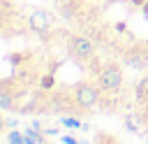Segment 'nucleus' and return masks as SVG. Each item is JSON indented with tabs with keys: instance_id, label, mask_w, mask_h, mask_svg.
Wrapping results in <instances>:
<instances>
[{
	"instance_id": "3",
	"label": "nucleus",
	"mask_w": 148,
	"mask_h": 144,
	"mask_svg": "<svg viewBox=\"0 0 148 144\" xmlns=\"http://www.w3.org/2000/svg\"><path fill=\"white\" fill-rule=\"evenodd\" d=\"M74 100H76V105L79 107H83L86 111L88 109H95L99 102H102V88H99V84H97V79H83V81H79L74 88Z\"/></svg>"
},
{
	"instance_id": "9",
	"label": "nucleus",
	"mask_w": 148,
	"mask_h": 144,
	"mask_svg": "<svg viewBox=\"0 0 148 144\" xmlns=\"http://www.w3.org/2000/svg\"><path fill=\"white\" fill-rule=\"evenodd\" d=\"M5 125H7V121H5V118H2V116H0V132H2V130H5Z\"/></svg>"
},
{
	"instance_id": "2",
	"label": "nucleus",
	"mask_w": 148,
	"mask_h": 144,
	"mask_svg": "<svg viewBox=\"0 0 148 144\" xmlns=\"http://www.w3.org/2000/svg\"><path fill=\"white\" fill-rule=\"evenodd\" d=\"M97 84H99L102 93H106V95H120L123 93V84H125L123 63L118 58H109L104 63L102 72L97 74Z\"/></svg>"
},
{
	"instance_id": "10",
	"label": "nucleus",
	"mask_w": 148,
	"mask_h": 144,
	"mask_svg": "<svg viewBox=\"0 0 148 144\" xmlns=\"http://www.w3.org/2000/svg\"><path fill=\"white\" fill-rule=\"evenodd\" d=\"M81 144H88V142H81Z\"/></svg>"
},
{
	"instance_id": "1",
	"label": "nucleus",
	"mask_w": 148,
	"mask_h": 144,
	"mask_svg": "<svg viewBox=\"0 0 148 144\" xmlns=\"http://www.w3.org/2000/svg\"><path fill=\"white\" fill-rule=\"evenodd\" d=\"M76 30L123 65L146 70L148 0H49Z\"/></svg>"
},
{
	"instance_id": "6",
	"label": "nucleus",
	"mask_w": 148,
	"mask_h": 144,
	"mask_svg": "<svg viewBox=\"0 0 148 144\" xmlns=\"http://www.w3.org/2000/svg\"><path fill=\"white\" fill-rule=\"evenodd\" d=\"M62 125H65V128H72V130H76V128H83V123H81L76 116H67V118H62Z\"/></svg>"
},
{
	"instance_id": "5",
	"label": "nucleus",
	"mask_w": 148,
	"mask_h": 144,
	"mask_svg": "<svg viewBox=\"0 0 148 144\" xmlns=\"http://www.w3.org/2000/svg\"><path fill=\"white\" fill-rule=\"evenodd\" d=\"M23 135H25V144H44V135L39 130L37 132L35 130H25Z\"/></svg>"
},
{
	"instance_id": "7",
	"label": "nucleus",
	"mask_w": 148,
	"mask_h": 144,
	"mask_svg": "<svg viewBox=\"0 0 148 144\" xmlns=\"http://www.w3.org/2000/svg\"><path fill=\"white\" fill-rule=\"evenodd\" d=\"M97 139H99V144H118V139L113 135H106V132H97Z\"/></svg>"
},
{
	"instance_id": "4",
	"label": "nucleus",
	"mask_w": 148,
	"mask_h": 144,
	"mask_svg": "<svg viewBox=\"0 0 148 144\" xmlns=\"http://www.w3.org/2000/svg\"><path fill=\"white\" fill-rule=\"evenodd\" d=\"M0 109H16V98L7 91H0Z\"/></svg>"
},
{
	"instance_id": "8",
	"label": "nucleus",
	"mask_w": 148,
	"mask_h": 144,
	"mask_svg": "<svg viewBox=\"0 0 148 144\" xmlns=\"http://www.w3.org/2000/svg\"><path fill=\"white\" fill-rule=\"evenodd\" d=\"M60 142H62V144H81L74 135H62V139H60Z\"/></svg>"
}]
</instances>
